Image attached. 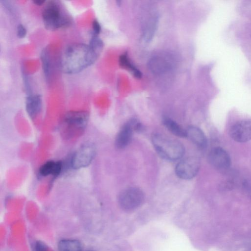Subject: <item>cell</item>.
Listing matches in <instances>:
<instances>
[{
  "instance_id": "cell-6",
  "label": "cell",
  "mask_w": 251,
  "mask_h": 251,
  "mask_svg": "<svg viewBox=\"0 0 251 251\" xmlns=\"http://www.w3.org/2000/svg\"><path fill=\"white\" fill-rule=\"evenodd\" d=\"M144 199L143 191L137 187H130L124 190L119 197V202L124 210L130 211L139 207Z\"/></svg>"
},
{
  "instance_id": "cell-21",
  "label": "cell",
  "mask_w": 251,
  "mask_h": 251,
  "mask_svg": "<svg viewBox=\"0 0 251 251\" xmlns=\"http://www.w3.org/2000/svg\"><path fill=\"white\" fill-rule=\"evenodd\" d=\"M34 251H48V249L44 243L38 241L35 244Z\"/></svg>"
},
{
  "instance_id": "cell-19",
  "label": "cell",
  "mask_w": 251,
  "mask_h": 251,
  "mask_svg": "<svg viewBox=\"0 0 251 251\" xmlns=\"http://www.w3.org/2000/svg\"><path fill=\"white\" fill-rule=\"evenodd\" d=\"M89 46L96 53L99 55L102 50L103 43L98 35L93 34L90 40Z\"/></svg>"
},
{
  "instance_id": "cell-11",
  "label": "cell",
  "mask_w": 251,
  "mask_h": 251,
  "mask_svg": "<svg viewBox=\"0 0 251 251\" xmlns=\"http://www.w3.org/2000/svg\"><path fill=\"white\" fill-rule=\"evenodd\" d=\"M187 137L200 149H204L207 145L206 137L203 132L195 126H190L186 129Z\"/></svg>"
},
{
  "instance_id": "cell-14",
  "label": "cell",
  "mask_w": 251,
  "mask_h": 251,
  "mask_svg": "<svg viewBox=\"0 0 251 251\" xmlns=\"http://www.w3.org/2000/svg\"><path fill=\"white\" fill-rule=\"evenodd\" d=\"M171 57L168 55L156 56L152 58L150 62V67L154 73L163 72L170 68L172 63L168 60Z\"/></svg>"
},
{
  "instance_id": "cell-3",
  "label": "cell",
  "mask_w": 251,
  "mask_h": 251,
  "mask_svg": "<svg viewBox=\"0 0 251 251\" xmlns=\"http://www.w3.org/2000/svg\"><path fill=\"white\" fill-rule=\"evenodd\" d=\"M42 16L45 27L50 30L67 27L71 23L70 18L64 12L56 0L47 2L42 11Z\"/></svg>"
},
{
  "instance_id": "cell-10",
  "label": "cell",
  "mask_w": 251,
  "mask_h": 251,
  "mask_svg": "<svg viewBox=\"0 0 251 251\" xmlns=\"http://www.w3.org/2000/svg\"><path fill=\"white\" fill-rule=\"evenodd\" d=\"M134 130L133 119L127 122L120 130L117 134L115 144L119 149L126 147L130 142Z\"/></svg>"
},
{
  "instance_id": "cell-15",
  "label": "cell",
  "mask_w": 251,
  "mask_h": 251,
  "mask_svg": "<svg viewBox=\"0 0 251 251\" xmlns=\"http://www.w3.org/2000/svg\"><path fill=\"white\" fill-rule=\"evenodd\" d=\"M163 123L167 129L174 135L182 138L187 137L186 130L171 118L164 117Z\"/></svg>"
},
{
  "instance_id": "cell-20",
  "label": "cell",
  "mask_w": 251,
  "mask_h": 251,
  "mask_svg": "<svg viewBox=\"0 0 251 251\" xmlns=\"http://www.w3.org/2000/svg\"><path fill=\"white\" fill-rule=\"evenodd\" d=\"M26 34V30L22 24H19L17 28V36L19 38L25 37Z\"/></svg>"
},
{
  "instance_id": "cell-9",
  "label": "cell",
  "mask_w": 251,
  "mask_h": 251,
  "mask_svg": "<svg viewBox=\"0 0 251 251\" xmlns=\"http://www.w3.org/2000/svg\"><path fill=\"white\" fill-rule=\"evenodd\" d=\"M229 135L237 142L249 141L251 140V122L243 120L235 123L230 128Z\"/></svg>"
},
{
  "instance_id": "cell-7",
  "label": "cell",
  "mask_w": 251,
  "mask_h": 251,
  "mask_svg": "<svg viewBox=\"0 0 251 251\" xmlns=\"http://www.w3.org/2000/svg\"><path fill=\"white\" fill-rule=\"evenodd\" d=\"M208 160L213 167L222 172H226L231 166L229 155L225 149L220 147H214L210 150Z\"/></svg>"
},
{
  "instance_id": "cell-1",
  "label": "cell",
  "mask_w": 251,
  "mask_h": 251,
  "mask_svg": "<svg viewBox=\"0 0 251 251\" xmlns=\"http://www.w3.org/2000/svg\"><path fill=\"white\" fill-rule=\"evenodd\" d=\"M98 56L89 45L72 44L68 46L63 52L60 68L65 74H76L92 65Z\"/></svg>"
},
{
  "instance_id": "cell-8",
  "label": "cell",
  "mask_w": 251,
  "mask_h": 251,
  "mask_svg": "<svg viewBox=\"0 0 251 251\" xmlns=\"http://www.w3.org/2000/svg\"><path fill=\"white\" fill-rule=\"evenodd\" d=\"M200 162L197 157H189L180 161L176 166L175 172L181 179H190L194 177L199 171Z\"/></svg>"
},
{
  "instance_id": "cell-5",
  "label": "cell",
  "mask_w": 251,
  "mask_h": 251,
  "mask_svg": "<svg viewBox=\"0 0 251 251\" xmlns=\"http://www.w3.org/2000/svg\"><path fill=\"white\" fill-rule=\"evenodd\" d=\"M96 147L93 143H86L74 153L71 159V165L74 169L88 166L93 161L96 154Z\"/></svg>"
},
{
  "instance_id": "cell-2",
  "label": "cell",
  "mask_w": 251,
  "mask_h": 251,
  "mask_svg": "<svg viewBox=\"0 0 251 251\" xmlns=\"http://www.w3.org/2000/svg\"><path fill=\"white\" fill-rule=\"evenodd\" d=\"M151 141L157 153L165 159L177 160L184 153V147L181 142L163 134H154Z\"/></svg>"
},
{
  "instance_id": "cell-22",
  "label": "cell",
  "mask_w": 251,
  "mask_h": 251,
  "mask_svg": "<svg viewBox=\"0 0 251 251\" xmlns=\"http://www.w3.org/2000/svg\"><path fill=\"white\" fill-rule=\"evenodd\" d=\"M92 25L93 34L98 35L101 31V26L99 22L95 19L93 20Z\"/></svg>"
},
{
  "instance_id": "cell-13",
  "label": "cell",
  "mask_w": 251,
  "mask_h": 251,
  "mask_svg": "<svg viewBox=\"0 0 251 251\" xmlns=\"http://www.w3.org/2000/svg\"><path fill=\"white\" fill-rule=\"evenodd\" d=\"M62 164L60 161H49L43 164L39 169V174L42 176H58L61 173Z\"/></svg>"
},
{
  "instance_id": "cell-18",
  "label": "cell",
  "mask_w": 251,
  "mask_h": 251,
  "mask_svg": "<svg viewBox=\"0 0 251 251\" xmlns=\"http://www.w3.org/2000/svg\"><path fill=\"white\" fill-rule=\"evenodd\" d=\"M41 59L44 75L47 79H49L50 74V63L48 51L44 49L41 54Z\"/></svg>"
},
{
  "instance_id": "cell-12",
  "label": "cell",
  "mask_w": 251,
  "mask_h": 251,
  "mask_svg": "<svg viewBox=\"0 0 251 251\" xmlns=\"http://www.w3.org/2000/svg\"><path fill=\"white\" fill-rule=\"evenodd\" d=\"M42 105V100L39 94L27 95L25 102L27 113L31 118L36 116L40 112Z\"/></svg>"
},
{
  "instance_id": "cell-24",
  "label": "cell",
  "mask_w": 251,
  "mask_h": 251,
  "mask_svg": "<svg viewBox=\"0 0 251 251\" xmlns=\"http://www.w3.org/2000/svg\"></svg>"
},
{
  "instance_id": "cell-23",
  "label": "cell",
  "mask_w": 251,
  "mask_h": 251,
  "mask_svg": "<svg viewBox=\"0 0 251 251\" xmlns=\"http://www.w3.org/2000/svg\"><path fill=\"white\" fill-rule=\"evenodd\" d=\"M32 2L36 5L40 6L43 5L46 1L44 0H33Z\"/></svg>"
},
{
  "instance_id": "cell-16",
  "label": "cell",
  "mask_w": 251,
  "mask_h": 251,
  "mask_svg": "<svg viewBox=\"0 0 251 251\" xmlns=\"http://www.w3.org/2000/svg\"><path fill=\"white\" fill-rule=\"evenodd\" d=\"M81 244L76 239H63L58 243V251H81Z\"/></svg>"
},
{
  "instance_id": "cell-4",
  "label": "cell",
  "mask_w": 251,
  "mask_h": 251,
  "mask_svg": "<svg viewBox=\"0 0 251 251\" xmlns=\"http://www.w3.org/2000/svg\"><path fill=\"white\" fill-rule=\"evenodd\" d=\"M88 113L84 111H71L67 113L63 120V132L71 138L81 133L87 126Z\"/></svg>"
},
{
  "instance_id": "cell-17",
  "label": "cell",
  "mask_w": 251,
  "mask_h": 251,
  "mask_svg": "<svg viewBox=\"0 0 251 251\" xmlns=\"http://www.w3.org/2000/svg\"><path fill=\"white\" fill-rule=\"evenodd\" d=\"M119 64L121 67L128 69L136 78H140L142 77L141 72L131 63L126 53H124L120 56Z\"/></svg>"
}]
</instances>
